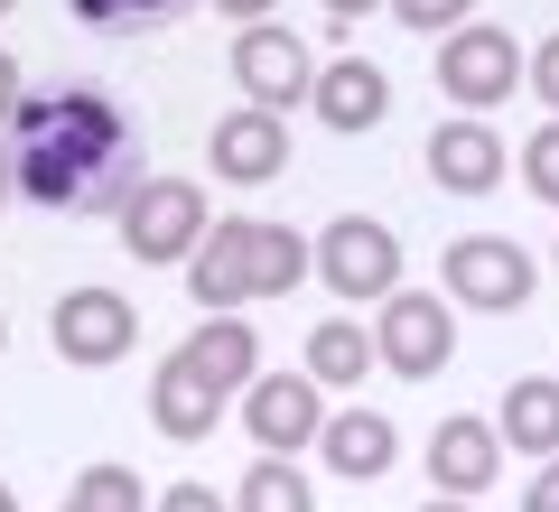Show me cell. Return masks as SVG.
Returning <instances> with one entry per match:
<instances>
[{"instance_id":"cell-1","label":"cell","mask_w":559,"mask_h":512,"mask_svg":"<svg viewBox=\"0 0 559 512\" xmlns=\"http://www.w3.org/2000/svg\"><path fill=\"white\" fill-rule=\"evenodd\" d=\"M10 158H20V197L38 215H121L150 187L140 168V131L103 84H47L10 121Z\"/></svg>"},{"instance_id":"cell-2","label":"cell","mask_w":559,"mask_h":512,"mask_svg":"<svg viewBox=\"0 0 559 512\" xmlns=\"http://www.w3.org/2000/svg\"><path fill=\"white\" fill-rule=\"evenodd\" d=\"M532 289H540V271L513 234H457L439 261V298L448 308H476V317H522Z\"/></svg>"},{"instance_id":"cell-3","label":"cell","mask_w":559,"mask_h":512,"mask_svg":"<svg viewBox=\"0 0 559 512\" xmlns=\"http://www.w3.org/2000/svg\"><path fill=\"white\" fill-rule=\"evenodd\" d=\"M215 234V205H205L197 178H150L131 205H121V252L140 271H168V261H197V242Z\"/></svg>"},{"instance_id":"cell-4","label":"cell","mask_w":559,"mask_h":512,"mask_svg":"<svg viewBox=\"0 0 559 512\" xmlns=\"http://www.w3.org/2000/svg\"><path fill=\"white\" fill-rule=\"evenodd\" d=\"M373 355H382V373H401V382H439L448 364H457V308H448L439 289H392L373 308Z\"/></svg>"},{"instance_id":"cell-5","label":"cell","mask_w":559,"mask_h":512,"mask_svg":"<svg viewBox=\"0 0 559 512\" xmlns=\"http://www.w3.org/2000/svg\"><path fill=\"white\" fill-rule=\"evenodd\" d=\"M429 75H439V94L457 103V112H495V103H513V84L532 75V57H522L513 47V28H495V20H466L457 38H439V66H429Z\"/></svg>"},{"instance_id":"cell-6","label":"cell","mask_w":559,"mask_h":512,"mask_svg":"<svg viewBox=\"0 0 559 512\" xmlns=\"http://www.w3.org/2000/svg\"><path fill=\"white\" fill-rule=\"evenodd\" d=\"M318 289L355 298V308H382L401 289V234L382 215H336L318 234Z\"/></svg>"},{"instance_id":"cell-7","label":"cell","mask_w":559,"mask_h":512,"mask_svg":"<svg viewBox=\"0 0 559 512\" xmlns=\"http://www.w3.org/2000/svg\"><path fill=\"white\" fill-rule=\"evenodd\" d=\"M234 84H242L252 112H280V121H289V103L318 94V57H308L299 28L261 20V28H242V38H234Z\"/></svg>"},{"instance_id":"cell-8","label":"cell","mask_w":559,"mask_h":512,"mask_svg":"<svg viewBox=\"0 0 559 512\" xmlns=\"http://www.w3.org/2000/svg\"><path fill=\"white\" fill-rule=\"evenodd\" d=\"M47 345H57V364H75V373H103V364H121L140 345V308L121 289H66L57 317H47Z\"/></svg>"},{"instance_id":"cell-9","label":"cell","mask_w":559,"mask_h":512,"mask_svg":"<svg viewBox=\"0 0 559 512\" xmlns=\"http://www.w3.org/2000/svg\"><path fill=\"white\" fill-rule=\"evenodd\" d=\"M326 392L308 373H261L252 392H242V438H252L261 456H299V448H318L326 438Z\"/></svg>"},{"instance_id":"cell-10","label":"cell","mask_w":559,"mask_h":512,"mask_svg":"<svg viewBox=\"0 0 559 512\" xmlns=\"http://www.w3.org/2000/svg\"><path fill=\"white\" fill-rule=\"evenodd\" d=\"M503 168H513V150H503L495 121L457 112V121H439V131H429V187H439V197H495Z\"/></svg>"},{"instance_id":"cell-11","label":"cell","mask_w":559,"mask_h":512,"mask_svg":"<svg viewBox=\"0 0 559 512\" xmlns=\"http://www.w3.org/2000/svg\"><path fill=\"white\" fill-rule=\"evenodd\" d=\"M419 456H429V493H448V503H476V493L485 485H495V475H503V429H495V419H439V429H429V448H419Z\"/></svg>"},{"instance_id":"cell-12","label":"cell","mask_w":559,"mask_h":512,"mask_svg":"<svg viewBox=\"0 0 559 512\" xmlns=\"http://www.w3.org/2000/svg\"><path fill=\"white\" fill-rule=\"evenodd\" d=\"M205 158H215V178H224V187H271L280 168H289V121L242 103V112H224V121H215Z\"/></svg>"},{"instance_id":"cell-13","label":"cell","mask_w":559,"mask_h":512,"mask_svg":"<svg viewBox=\"0 0 559 512\" xmlns=\"http://www.w3.org/2000/svg\"><path fill=\"white\" fill-rule=\"evenodd\" d=\"M308 112H318L336 140H364L382 112H392V75H382L373 57H336V66H318V94H308Z\"/></svg>"},{"instance_id":"cell-14","label":"cell","mask_w":559,"mask_h":512,"mask_svg":"<svg viewBox=\"0 0 559 512\" xmlns=\"http://www.w3.org/2000/svg\"><path fill=\"white\" fill-rule=\"evenodd\" d=\"M150 419H159V438L197 448V438H215V419H224V392H215V382H205L187 355H168L159 373H150Z\"/></svg>"},{"instance_id":"cell-15","label":"cell","mask_w":559,"mask_h":512,"mask_svg":"<svg viewBox=\"0 0 559 512\" xmlns=\"http://www.w3.org/2000/svg\"><path fill=\"white\" fill-rule=\"evenodd\" d=\"M299 279H318V242H299L289 224L252 215V224H242V289H252V298H289Z\"/></svg>"},{"instance_id":"cell-16","label":"cell","mask_w":559,"mask_h":512,"mask_svg":"<svg viewBox=\"0 0 559 512\" xmlns=\"http://www.w3.org/2000/svg\"><path fill=\"white\" fill-rule=\"evenodd\" d=\"M242 224L252 215H215V234H205L197 261H187V298H197L205 317H242L252 308V289H242Z\"/></svg>"},{"instance_id":"cell-17","label":"cell","mask_w":559,"mask_h":512,"mask_svg":"<svg viewBox=\"0 0 559 512\" xmlns=\"http://www.w3.org/2000/svg\"><path fill=\"white\" fill-rule=\"evenodd\" d=\"M178 355L197 364V373L215 382L224 401H242V392H252V382H261V335L242 326V317H205V326H197V335H187V345H178Z\"/></svg>"},{"instance_id":"cell-18","label":"cell","mask_w":559,"mask_h":512,"mask_svg":"<svg viewBox=\"0 0 559 512\" xmlns=\"http://www.w3.org/2000/svg\"><path fill=\"white\" fill-rule=\"evenodd\" d=\"M318 456L336 475H355V485H373V475H392V456H401V429L382 410H336L326 419V438H318Z\"/></svg>"},{"instance_id":"cell-19","label":"cell","mask_w":559,"mask_h":512,"mask_svg":"<svg viewBox=\"0 0 559 512\" xmlns=\"http://www.w3.org/2000/svg\"><path fill=\"white\" fill-rule=\"evenodd\" d=\"M495 429H503V448H513V456H540V466H550V456H559V382L550 373H522L513 392H503Z\"/></svg>"},{"instance_id":"cell-20","label":"cell","mask_w":559,"mask_h":512,"mask_svg":"<svg viewBox=\"0 0 559 512\" xmlns=\"http://www.w3.org/2000/svg\"><path fill=\"white\" fill-rule=\"evenodd\" d=\"M364 373H382L373 335H364L355 317H318V326H308V382H318V392H355Z\"/></svg>"},{"instance_id":"cell-21","label":"cell","mask_w":559,"mask_h":512,"mask_svg":"<svg viewBox=\"0 0 559 512\" xmlns=\"http://www.w3.org/2000/svg\"><path fill=\"white\" fill-rule=\"evenodd\" d=\"M234 512H318V493H308V475L289 456H252L234 485Z\"/></svg>"},{"instance_id":"cell-22","label":"cell","mask_w":559,"mask_h":512,"mask_svg":"<svg viewBox=\"0 0 559 512\" xmlns=\"http://www.w3.org/2000/svg\"><path fill=\"white\" fill-rule=\"evenodd\" d=\"M66 512H159V503L140 493L131 466H112V456H103V466H84L75 485H66Z\"/></svg>"},{"instance_id":"cell-23","label":"cell","mask_w":559,"mask_h":512,"mask_svg":"<svg viewBox=\"0 0 559 512\" xmlns=\"http://www.w3.org/2000/svg\"><path fill=\"white\" fill-rule=\"evenodd\" d=\"M84 28H168L187 0H66Z\"/></svg>"},{"instance_id":"cell-24","label":"cell","mask_w":559,"mask_h":512,"mask_svg":"<svg viewBox=\"0 0 559 512\" xmlns=\"http://www.w3.org/2000/svg\"><path fill=\"white\" fill-rule=\"evenodd\" d=\"M392 20L419 28V38H457V28L476 20V0H392Z\"/></svg>"},{"instance_id":"cell-25","label":"cell","mask_w":559,"mask_h":512,"mask_svg":"<svg viewBox=\"0 0 559 512\" xmlns=\"http://www.w3.org/2000/svg\"><path fill=\"white\" fill-rule=\"evenodd\" d=\"M522 187H532L540 205H559V121H540V131L522 140Z\"/></svg>"},{"instance_id":"cell-26","label":"cell","mask_w":559,"mask_h":512,"mask_svg":"<svg viewBox=\"0 0 559 512\" xmlns=\"http://www.w3.org/2000/svg\"><path fill=\"white\" fill-rule=\"evenodd\" d=\"M522 84H532V94L550 103V121H559V38H540V47H532V75H522Z\"/></svg>"},{"instance_id":"cell-27","label":"cell","mask_w":559,"mask_h":512,"mask_svg":"<svg viewBox=\"0 0 559 512\" xmlns=\"http://www.w3.org/2000/svg\"><path fill=\"white\" fill-rule=\"evenodd\" d=\"M20 103H28V75H20V57H10V47H0V131H10V121H20Z\"/></svg>"},{"instance_id":"cell-28","label":"cell","mask_w":559,"mask_h":512,"mask_svg":"<svg viewBox=\"0 0 559 512\" xmlns=\"http://www.w3.org/2000/svg\"><path fill=\"white\" fill-rule=\"evenodd\" d=\"M159 512H234V503H224L215 485H168V493H159Z\"/></svg>"},{"instance_id":"cell-29","label":"cell","mask_w":559,"mask_h":512,"mask_svg":"<svg viewBox=\"0 0 559 512\" xmlns=\"http://www.w3.org/2000/svg\"><path fill=\"white\" fill-rule=\"evenodd\" d=\"M522 512H559V456H550V466L532 475V493H522Z\"/></svg>"},{"instance_id":"cell-30","label":"cell","mask_w":559,"mask_h":512,"mask_svg":"<svg viewBox=\"0 0 559 512\" xmlns=\"http://www.w3.org/2000/svg\"><path fill=\"white\" fill-rule=\"evenodd\" d=\"M215 10H224V20H242V28H261V20L280 10V0H215Z\"/></svg>"},{"instance_id":"cell-31","label":"cell","mask_w":559,"mask_h":512,"mask_svg":"<svg viewBox=\"0 0 559 512\" xmlns=\"http://www.w3.org/2000/svg\"><path fill=\"white\" fill-rule=\"evenodd\" d=\"M10 197H20V158H10V131H0V215H10Z\"/></svg>"},{"instance_id":"cell-32","label":"cell","mask_w":559,"mask_h":512,"mask_svg":"<svg viewBox=\"0 0 559 512\" xmlns=\"http://www.w3.org/2000/svg\"><path fill=\"white\" fill-rule=\"evenodd\" d=\"M364 10H392V0H326V20H336V28H355Z\"/></svg>"},{"instance_id":"cell-33","label":"cell","mask_w":559,"mask_h":512,"mask_svg":"<svg viewBox=\"0 0 559 512\" xmlns=\"http://www.w3.org/2000/svg\"><path fill=\"white\" fill-rule=\"evenodd\" d=\"M419 512H466V503H448V493H429V503H419Z\"/></svg>"},{"instance_id":"cell-34","label":"cell","mask_w":559,"mask_h":512,"mask_svg":"<svg viewBox=\"0 0 559 512\" xmlns=\"http://www.w3.org/2000/svg\"><path fill=\"white\" fill-rule=\"evenodd\" d=\"M0 512H20V493H10V485H0Z\"/></svg>"},{"instance_id":"cell-35","label":"cell","mask_w":559,"mask_h":512,"mask_svg":"<svg viewBox=\"0 0 559 512\" xmlns=\"http://www.w3.org/2000/svg\"><path fill=\"white\" fill-rule=\"evenodd\" d=\"M0 355H10V317H0Z\"/></svg>"},{"instance_id":"cell-36","label":"cell","mask_w":559,"mask_h":512,"mask_svg":"<svg viewBox=\"0 0 559 512\" xmlns=\"http://www.w3.org/2000/svg\"><path fill=\"white\" fill-rule=\"evenodd\" d=\"M10 10H20V0H0V20H10Z\"/></svg>"},{"instance_id":"cell-37","label":"cell","mask_w":559,"mask_h":512,"mask_svg":"<svg viewBox=\"0 0 559 512\" xmlns=\"http://www.w3.org/2000/svg\"><path fill=\"white\" fill-rule=\"evenodd\" d=\"M550 271H559V242H550Z\"/></svg>"}]
</instances>
